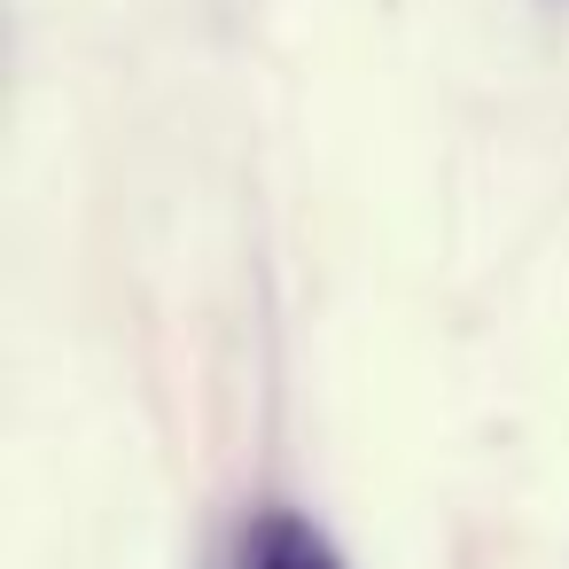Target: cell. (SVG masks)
<instances>
[{
	"label": "cell",
	"mask_w": 569,
	"mask_h": 569,
	"mask_svg": "<svg viewBox=\"0 0 569 569\" xmlns=\"http://www.w3.org/2000/svg\"><path fill=\"white\" fill-rule=\"evenodd\" d=\"M234 569H343L328 530L297 507H258L234 538Z\"/></svg>",
	"instance_id": "obj_1"
}]
</instances>
